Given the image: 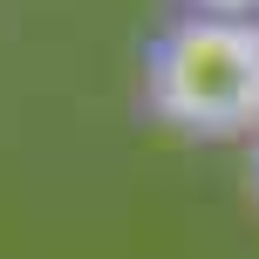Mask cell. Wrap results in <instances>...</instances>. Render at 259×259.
Returning <instances> with one entry per match:
<instances>
[{
  "mask_svg": "<svg viewBox=\"0 0 259 259\" xmlns=\"http://www.w3.org/2000/svg\"><path fill=\"white\" fill-rule=\"evenodd\" d=\"M137 103L191 143H259V21L170 14L143 41Z\"/></svg>",
  "mask_w": 259,
  "mask_h": 259,
  "instance_id": "1",
  "label": "cell"
},
{
  "mask_svg": "<svg viewBox=\"0 0 259 259\" xmlns=\"http://www.w3.org/2000/svg\"><path fill=\"white\" fill-rule=\"evenodd\" d=\"M178 14H219V21H259V0H178Z\"/></svg>",
  "mask_w": 259,
  "mask_h": 259,
  "instance_id": "2",
  "label": "cell"
},
{
  "mask_svg": "<svg viewBox=\"0 0 259 259\" xmlns=\"http://www.w3.org/2000/svg\"><path fill=\"white\" fill-rule=\"evenodd\" d=\"M246 178H252V198H259V143H246Z\"/></svg>",
  "mask_w": 259,
  "mask_h": 259,
  "instance_id": "3",
  "label": "cell"
}]
</instances>
